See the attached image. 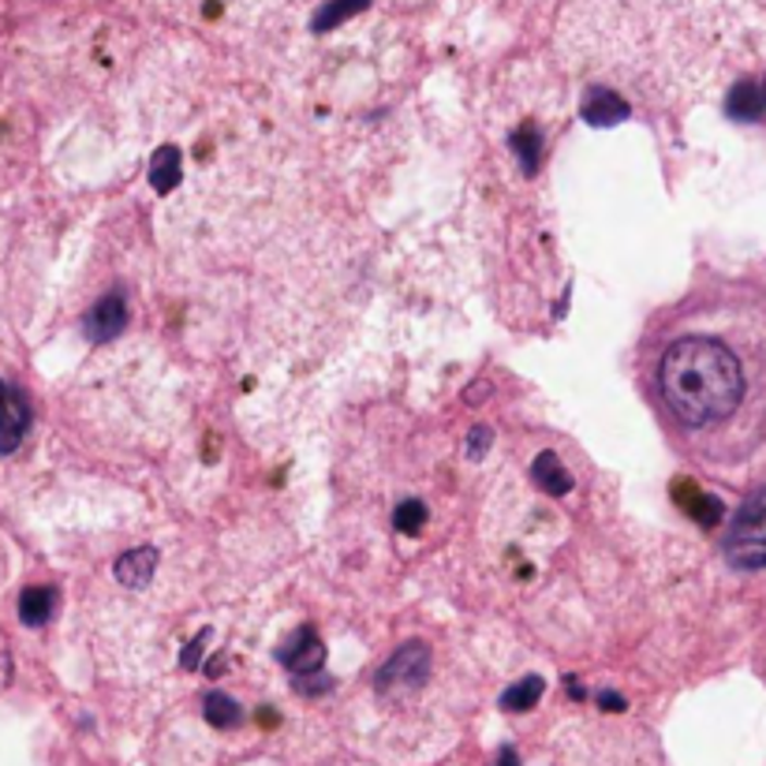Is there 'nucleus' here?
Returning a JSON list of instances; mask_svg holds the SVG:
<instances>
[{
    "instance_id": "obj_1",
    "label": "nucleus",
    "mask_w": 766,
    "mask_h": 766,
    "mask_svg": "<svg viewBox=\"0 0 766 766\" xmlns=\"http://www.w3.org/2000/svg\"><path fill=\"white\" fill-rule=\"evenodd\" d=\"M658 385L684 427H711L737 411L744 397V370L721 341L681 337L662 356Z\"/></svg>"
},
{
    "instance_id": "obj_2",
    "label": "nucleus",
    "mask_w": 766,
    "mask_h": 766,
    "mask_svg": "<svg viewBox=\"0 0 766 766\" xmlns=\"http://www.w3.org/2000/svg\"><path fill=\"white\" fill-rule=\"evenodd\" d=\"M726 557L737 568H763L766 565V486L744 509L733 516L726 535Z\"/></svg>"
},
{
    "instance_id": "obj_3",
    "label": "nucleus",
    "mask_w": 766,
    "mask_h": 766,
    "mask_svg": "<svg viewBox=\"0 0 766 766\" xmlns=\"http://www.w3.org/2000/svg\"><path fill=\"white\" fill-rule=\"evenodd\" d=\"M430 677V647L427 643H404V647L378 669V688L385 695L416 692Z\"/></svg>"
},
{
    "instance_id": "obj_4",
    "label": "nucleus",
    "mask_w": 766,
    "mask_h": 766,
    "mask_svg": "<svg viewBox=\"0 0 766 766\" xmlns=\"http://www.w3.org/2000/svg\"><path fill=\"white\" fill-rule=\"evenodd\" d=\"M30 427V404L12 382L0 378V453H15Z\"/></svg>"
},
{
    "instance_id": "obj_5",
    "label": "nucleus",
    "mask_w": 766,
    "mask_h": 766,
    "mask_svg": "<svg viewBox=\"0 0 766 766\" xmlns=\"http://www.w3.org/2000/svg\"><path fill=\"white\" fill-rule=\"evenodd\" d=\"M281 662L292 669L296 677H318L325 666V647L322 640H318V632L311 625H304L296 632V640L288 643V647L281 651Z\"/></svg>"
},
{
    "instance_id": "obj_6",
    "label": "nucleus",
    "mask_w": 766,
    "mask_h": 766,
    "mask_svg": "<svg viewBox=\"0 0 766 766\" xmlns=\"http://www.w3.org/2000/svg\"><path fill=\"white\" fill-rule=\"evenodd\" d=\"M124 322H127L124 296L109 292V296L98 299V304H94V311L86 314V337H90L94 344H106V341H113L120 330H124Z\"/></svg>"
},
{
    "instance_id": "obj_7",
    "label": "nucleus",
    "mask_w": 766,
    "mask_h": 766,
    "mask_svg": "<svg viewBox=\"0 0 766 766\" xmlns=\"http://www.w3.org/2000/svg\"><path fill=\"white\" fill-rule=\"evenodd\" d=\"M625 116H628L625 98L609 90V86H595V90L588 94V101H583V120L595 127H614V124H621Z\"/></svg>"
},
{
    "instance_id": "obj_8",
    "label": "nucleus",
    "mask_w": 766,
    "mask_h": 766,
    "mask_svg": "<svg viewBox=\"0 0 766 766\" xmlns=\"http://www.w3.org/2000/svg\"><path fill=\"white\" fill-rule=\"evenodd\" d=\"M153 568H158V554H153V549H146V546L127 549V554L116 561V580L124 583L127 591H139L150 583Z\"/></svg>"
},
{
    "instance_id": "obj_9",
    "label": "nucleus",
    "mask_w": 766,
    "mask_h": 766,
    "mask_svg": "<svg viewBox=\"0 0 766 766\" xmlns=\"http://www.w3.org/2000/svg\"><path fill=\"white\" fill-rule=\"evenodd\" d=\"M726 113L733 120H759L766 113V90L752 79L737 83L726 98Z\"/></svg>"
},
{
    "instance_id": "obj_10",
    "label": "nucleus",
    "mask_w": 766,
    "mask_h": 766,
    "mask_svg": "<svg viewBox=\"0 0 766 766\" xmlns=\"http://www.w3.org/2000/svg\"><path fill=\"white\" fill-rule=\"evenodd\" d=\"M202 718H206V726H213V729H236V726H244V707L225 692H206Z\"/></svg>"
},
{
    "instance_id": "obj_11",
    "label": "nucleus",
    "mask_w": 766,
    "mask_h": 766,
    "mask_svg": "<svg viewBox=\"0 0 766 766\" xmlns=\"http://www.w3.org/2000/svg\"><path fill=\"white\" fill-rule=\"evenodd\" d=\"M531 479H535V486L549 497H565L568 490H572V479H568V471L561 468V460H557L554 453L539 456L535 468H531Z\"/></svg>"
},
{
    "instance_id": "obj_12",
    "label": "nucleus",
    "mask_w": 766,
    "mask_h": 766,
    "mask_svg": "<svg viewBox=\"0 0 766 766\" xmlns=\"http://www.w3.org/2000/svg\"><path fill=\"white\" fill-rule=\"evenodd\" d=\"M57 609V591L53 588H27L20 595V621L30 628H41Z\"/></svg>"
},
{
    "instance_id": "obj_13",
    "label": "nucleus",
    "mask_w": 766,
    "mask_h": 766,
    "mask_svg": "<svg viewBox=\"0 0 766 766\" xmlns=\"http://www.w3.org/2000/svg\"><path fill=\"white\" fill-rule=\"evenodd\" d=\"M180 180V150L176 146H161L158 153H153L150 161V184L158 195H169L172 187H176Z\"/></svg>"
},
{
    "instance_id": "obj_14",
    "label": "nucleus",
    "mask_w": 766,
    "mask_h": 766,
    "mask_svg": "<svg viewBox=\"0 0 766 766\" xmlns=\"http://www.w3.org/2000/svg\"><path fill=\"white\" fill-rule=\"evenodd\" d=\"M542 692H546V681H542V677H523V681H516L512 688H505L502 707L512 714H523L542 700Z\"/></svg>"
},
{
    "instance_id": "obj_15",
    "label": "nucleus",
    "mask_w": 766,
    "mask_h": 766,
    "mask_svg": "<svg viewBox=\"0 0 766 766\" xmlns=\"http://www.w3.org/2000/svg\"><path fill=\"white\" fill-rule=\"evenodd\" d=\"M509 146L516 150V158H520V169L528 172V176H535V169H539V127L535 124L516 127Z\"/></svg>"
},
{
    "instance_id": "obj_16",
    "label": "nucleus",
    "mask_w": 766,
    "mask_h": 766,
    "mask_svg": "<svg viewBox=\"0 0 766 766\" xmlns=\"http://www.w3.org/2000/svg\"><path fill=\"white\" fill-rule=\"evenodd\" d=\"M367 8V0H330V4L322 8V12L314 15V30H330V27H337V23H344L348 15H356V12H363Z\"/></svg>"
},
{
    "instance_id": "obj_17",
    "label": "nucleus",
    "mask_w": 766,
    "mask_h": 766,
    "mask_svg": "<svg viewBox=\"0 0 766 766\" xmlns=\"http://www.w3.org/2000/svg\"><path fill=\"white\" fill-rule=\"evenodd\" d=\"M423 523H427V505L423 502H400L397 512H393V528H397L400 535H416Z\"/></svg>"
},
{
    "instance_id": "obj_18",
    "label": "nucleus",
    "mask_w": 766,
    "mask_h": 766,
    "mask_svg": "<svg viewBox=\"0 0 766 766\" xmlns=\"http://www.w3.org/2000/svg\"><path fill=\"white\" fill-rule=\"evenodd\" d=\"M206 640H210V632H199V635H195V640H192V647L184 651V669H195V666H199Z\"/></svg>"
},
{
    "instance_id": "obj_19",
    "label": "nucleus",
    "mask_w": 766,
    "mask_h": 766,
    "mask_svg": "<svg viewBox=\"0 0 766 766\" xmlns=\"http://www.w3.org/2000/svg\"><path fill=\"white\" fill-rule=\"evenodd\" d=\"M598 707H606V711H625V700H621V695H614V692H606V695H598Z\"/></svg>"
},
{
    "instance_id": "obj_20",
    "label": "nucleus",
    "mask_w": 766,
    "mask_h": 766,
    "mask_svg": "<svg viewBox=\"0 0 766 766\" xmlns=\"http://www.w3.org/2000/svg\"><path fill=\"white\" fill-rule=\"evenodd\" d=\"M497 766H516V752H502V763Z\"/></svg>"
},
{
    "instance_id": "obj_21",
    "label": "nucleus",
    "mask_w": 766,
    "mask_h": 766,
    "mask_svg": "<svg viewBox=\"0 0 766 766\" xmlns=\"http://www.w3.org/2000/svg\"><path fill=\"white\" fill-rule=\"evenodd\" d=\"M763 90H766V79H763Z\"/></svg>"
}]
</instances>
